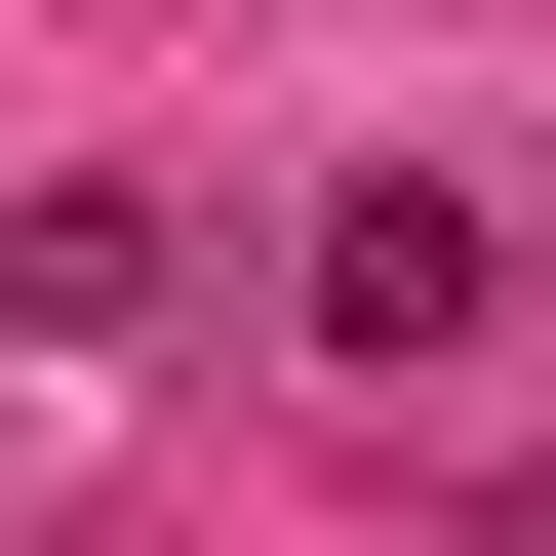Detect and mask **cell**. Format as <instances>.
Masks as SVG:
<instances>
[{"label":"cell","mask_w":556,"mask_h":556,"mask_svg":"<svg viewBox=\"0 0 556 556\" xmlns=\"http://www.w3.org/2000/svg\"><path fill=\"white\" fill-rule=\"evenodd\" d=\"M318 318H358V358H477V318H517V239H477V199H358V239H318Z\"/></svg>","instance_id":"cell-1"},{"label":"cell","mask_w":556,"mask_h":556,"mask_svg":"<svg viewBox=\"0 0 556 556\" xmlns=\"http://www.w3.org/2000/svg\"><path fill=\"white\" fill-rule=\"evenodd\" d=\"M517 556H556V517H517Z\"/></svg>","instance_id":"cell-2"}]
</instances>
